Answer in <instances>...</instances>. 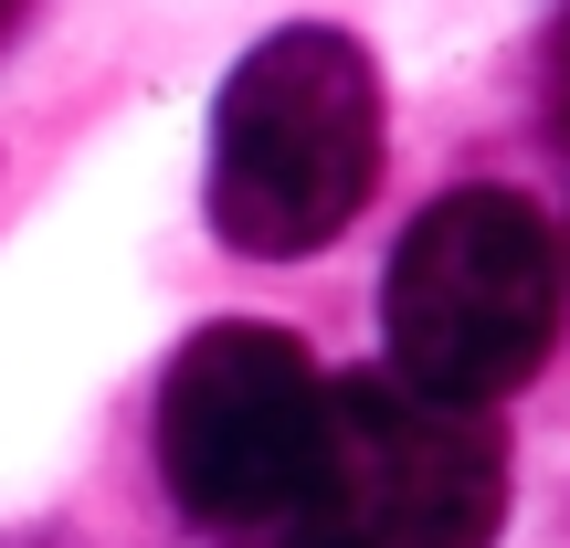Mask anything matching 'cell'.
<instances>
[{"label": "cell", "mask_w": 570, "mask_h": 548, "mask_svg": "<svg viewBox=\"0 0 570 548\" xmlns=\"http://www.w3.org/2000/svg\"><path fill=\"white\" fill-rule=\"evenodd\" d=\"M327 432V380L285 327L223 317L159 380V486L190 528L254 538L296 507Z\"/></svg>", "instance_id": "cell-4"}, {"label": "cell", "mask_w": 570, "mask_h": 548, "mask_svg": "<svg viewBox=\"0 0 570 548\" xmlns=\"http://www.w3.org/2000/svg\"><path fill=\"white\" fill-rule=\"evenodd\" d=\"M391 369L433 401H508L560 338V243L518 190H444L391 253Z\"/></svg>", "instance_id": "cell-3"}, {"label": "cell", "mask_w": 570, "mask_h": 548, "mask_svg": "<svg viewBox=\"0 0 570 548\" xmlns=\"http://www.w3.org/2000/svg\"><path fill=\"white\" fill-rule=\"evenodd\" d=\"M550 117H560V138H570V0H560V21H550Z\"/></svg>", "instance_id": "cell-5"}, {"label": "cell", "mask_w": 570, "mask_h": 548, "mask_svg": "<svg viewBox=\"0 0 570 548\" xmlns=\"http://www.w3.org/2000/svg\"><path fill=\"white\" fill-rule=\"evenodd\" d=\"M508 444L475 401H433L402 369L327 380V432L265 548H497Z\"/></svg>", "instance_id": "cell-2"}, {"label": "cell", "mask_w": 570, "mask_h": 548, "mask_svg": "<svg viewBox=\"0 0 570 548\" xmlns=\"http://www.w3.org/2000/svg\"><path fill=\"white\" fill-rule=\"evenodd\" d=\"M21 11H32V0H0V42H11V32H21Z\"/></svg>", "instance_id": "cell-6"}, {"label": "cell", "mask_w": 570, "mask_h": 548, "mask_svg": "<svg viewBox=\"0 0 570 548\" xmlns=\"http://www.w3.org/2000/svg\"><path fill=\"white\" fill-rule=\"evenodd\" d=\"M381 190V74L348 32L285 21L212 106V232L254 265L327 253Z\"/></svg>", "instance_id": "cell-1"}]
</instances>
